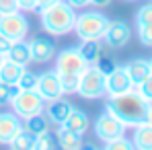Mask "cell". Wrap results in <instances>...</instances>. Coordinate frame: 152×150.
Returning <instances> with one entry per match:
<instances>
[{
	"instance_id": "cell-33",
	"label": "cell",
	"mask_w": 152,
	"mask_h": 150,
	"mask_svg": "<svg viewBox=\"0 0 152 150\" xmlns=\"http://www.w3.org/2000/svg\"><path fill=\"white\" fill-rule=\"evenodd\" d=\"M17 4H19V10H23V12L37 10V0H17Z\"/></svg>"
},
{
	"instance_id": "cell-29",
	"label": "cell",
	"mask_w": 152,
	"mask_h": 150,
	"mask_svg": "<svg viewBox=\"0 0 152 150\" xmlns=\"http://www.w3.org/2000/svg\"><path fill=\"white\" fill-rule=\"evenodd\" d=\"M105 150H134V142L126 138V136H119V138H115V140H109V142H105Z\"/></svg>"
},
{
	"instance_id": "cell-18",
	"label": "cell",
	"mask_w": 152,
	"mask_h": 150,
	"mask_svg": "<svg viewBox=\"0 0 152 150\" xmlns=\"http://www.w3.org/2000/svg\"><path fill=\"white\" fill-rule=\"evenodd\" d=\"M50 119L45 117V113H37V115H33V117H29V119H23V130L29 132L31 136H41V134H45V132H50Z\"/></svg>"
},
{
	"instance_id": "cell-26",
	"label": "cell",
	"mask_w": 152,
	"mask_h": 150,
	"mask_svg": "<svg viewBox=\"0 0 152 150\" xmlns=\"http://www.w3.org/2000/svg\"><path fill=\"white\" fill-rule=\"evenodd\" d=\"M53 148H58V138H56V134L45 132V134H41V136L35 138V150H53Z\"/></svg>"
},
{
	"instance_id": "cell-22",
	"label": "cell",
	"mask_w": 152,
	"mask_h": 150,
	"mask_svg": "<svg viewBox=\"0 0 152 150\" xmlns=\"http://www.w3.org/2000/svg\"><path fill=\"white\" fill-rule=\"evenodd\" d=\"M78 51L82 53V58L88 62V64H95L97 58L103 53V45L101 41H80V45H76Z\"/></svg>"
},
{
	"instance_id": "cell-27",
	"label": "cell",
	"mask_w": 152,
	"mask_h": 150,
	"mask_svg": "<svg viewBox=\"0 0 152 150\" xmlns=\"http://www.w3.org/2000/svg\"><path fill=\"white\" fill-rule=\"evenodd\" d=\"M91 66H95V68H97V70H99L101 74L107 76L109 72H113V70H115L117 62H115V60H113L111 56H107V53H101V56L97 58V62H95V64H91Z\"/></svg>"
},
{
	"instance_id": "cell-2",
	"label": "cell",
	"mask_w": 152,
	"mask_h": 150,
	"mask_svg": "<svg viewBox=\"0 0 152 150\" xmlns=\"http://www.w3.org/2000/svg\"><path fill=\"white\" fill-rule=\"evenodd\" d=\"M39 12V23L43 27L45 33H50L53 37H62L68 35L76 23V8H72L66 0H58L48 8L37 10Z\"/></svg>"
},
{
	"instance_id": "cell-37",
	"label": "cell",
	"mask_w": 152,
	"mask_h": 150,
	"mask_svg": "<svg viewBox=\"0 0 152 150\" xmlns=\"http://www.w3.org/2000/svg\"><path fill=\"white\" fill-rule=\"evenodd\" d=\"M111 2H113V0H91V6H95V8L103 10V8L111 6Z\"/></svg>"
},
{
	"instance_id": "cell-20",
	"label": "cell",
	"mask_w": 152,
	"mask_h": 150,
	"mask_svg": "<svg viewBox=\"0 0 152 150\" xmlns=\"http://www.w3.org/2000/svg\"><path fill=\"white\" fill-rule=\"evenodd\" d=\"M6 58L17 62V64H21V66H29L33 62L31 60V50H29V41H25V39L23 41H15L12 48L6 53Z\"/></svg>"
},
{
	"instance_id": "cell-41",
	"label": "cell",
	"mask_w": 152,
	"mask_h": 150,
	"mask_svg": "<svg viewBox=\"0 0 152 150\" xmlns=\"http://www.w3.org/2000/svg\"><path fill=\"white\" fill-rule=\"evenodd\" d=\"M127 2H138V0H127Z\"/></svg>"
},
{
	"instance_id": "cell-40",
	"label": "cell",
	"mask_w": 152,
	"mask_h": 150,
	"mask_svg": "<svg viewBox=\"0 0 152 150\" xmlns=\"http://www.w3.org/2000/svg\"><path fill=\"white\" fill-rule=\"evenodd\" d=\"M4 60H6V56H4V53L0 51V66H2V62H4Z\"/></svg>"
},
{
	"instance_id": "cell-13",
	"label": "cell",
	"mask_w": 152,
	"mask_h": 150,
	"mask_svg": "<svg viewBox=\"0 0 152 150\" xmlns=\"http://www.w3.org/2000/svg\"><path fill=\"white\" fill-rule=\"evenodd\" d=\"M29 50H31V60L37 64H48L56 58V43L48 37H33L29 41Z\"/></svg>"
},
{
	"instance_id": "cell-9",
	"label": "cell",
	"mask_w": 152,
	"mask_h": 150,
	"mask_svg": "<svg viewBox=\"0 0 152 150\" xmlns=\"http://www.w3.org/2000/svg\"><path fill=\"white\" fill-rule=\"evenodd\" d=\"M134 89H136V84L129 78L126 66H119L117 64L113 72H109V74L105 76V95L107 97H117V95L129 93Z\"/></svg>"
},
{
	"instance_id": "cell-3",
	"label": "cell",
	"mask_w": 152,
	"mask_h": 150,
	"mask_svg": "<svg viewBox=\"0 0 152 150\" xmlns=\"http://www.w3.org/2000/svg\"><path fill=\"white\" fill-rule=\"evenodd\" d=\"M109 19L103 15L101 10H86L82 8L80 15H76V23H74V31L76 37L80 41H103V35L107 31Z\"/></svg>"
},
{
	"instance_id": "cell-38",
	"label": "cell",
	"mask_w": 152,
	"mask_h": 150,
	"mask_svg": "<svg viewBox=\"0 0 152 150\" xmlns=\"http://www.w3.org/2000/svg\"><path fill=\"white\" fill-rule=\"evenodd\" d=\"M53 2H58V0H37V10H41V8H48L51 6Z\"/></svg>"
},
{
	"instance_id": "cell-42",
	"label": "cell",
	"mask_w": 152,
	"mask_h": 150,
	"mask_svg": "<svg viewBox=\"0 0 152 150\" xmlns=\"http://www.w3.org/2000/svg\"><path fill=\"white\" fill-rule=\"evenodd\" d=\"M150 68H152V58H150Z\"/></svg>"
},
{
	"instance_id": "cell-5",
	"label": "cell",
	"mask_w": 152,
	"mask_h": 150,
	"mask_svg": "<svg viewBox=\"0 0 152 150\" xmlns=\"http://www.w3.org/2000/svg\"><path fill=\"white\" fill-rule=\"evenodd\" d=\"M10 107H12V111L21 119H29V117H33L37 113H43L45 101H43V97L35 89H31V91H19V95L10 103Z\"/></svg>"
},
{
	"instance_id": "cell-6",
	"label": "cell",
	"mask_w": 152,
	"mask_h": 150,
	"mask_svg": "<svg viewBox=\"0 0 152 150\" xmlns=\"http://www.w3.org/2000/svg\"><path fill=\"white\" fill-rule=\"evenodd\" d=\"M76 95L82 99H101L105 97V74H101L95 66H88L78 80Z\"/></svg>"
},
{
	"instance_id": "cell-17",
	"label": "cell",
	"mask_w": 152,
	"mask_h": 150,
	"mask_svg": "<svg viewBox=\"0 0 152 150\" xmlns=\"http://www.w3.org/2000/svg\"><path fill=\"white\" fill-rule=\"evenodd\" d=\"M134 148L138 150H152V125L148 121L134 125Z\"/></svg>"
},
{
	"instance_id": "cell-15",
	"label": "cell",
	"mask_w": 152,
	"mask_h": 150,
	"mask_svg": "<svg viewBox=\"0 0 152 150\" xmlns=\"http://www.w3.org/2000/svg\"><path fill=\"white\" fill-rule=\"evenodd\" d=\"M88 115H86V111H82V109H78L74 107L72 111H70V115L66 117V121L62 125H58V127H64V130H68V132H74L78 136H84L86 134V130H88Z\"/></svg>"
},
{
	"instance_id": "cell-30",
	"label": "cell",
	"mask_w": 152,
	"mask_h": 150,
	"mask_svg": "<svg viewBox=\"0 0 152 150\" xmlns=\"http://www.w3.org/2000/svg\"><path fill=\"white\" fill-rule=\"evenodd\" d=\"M136 33H138V39L144 48H152V23L148 25H136Z\"/></svg>"
},
{
	"instance_id": "cell-4",
	"label": "cell",
	"mask_w": 152,
	"mask_h": 150,
	"mask_svg": "<svg viewBox=\"0 0 152 150\" xmlns=\"http://www.w3.org/2000/svg\"><path fill=\"white\" fill-rule=\"evenodd\" d=\"M29 19L23 15V10L2 12L0 15V35L8 37L10 41H23L29 35Z\"/></svg>"
},
{
	"instance_id": "cell-34",
	"label": "cell",
	"mask_w": 152,
	"mask_h": 150,
	"mask_svg": "<svg viewBox=\"0 0 152 150\" xmlns=\"http://www.w3.org/2000/svg\"><path fill=\"white\" fill-rule=\"evenodd\" d=\"M12 10H19L17 0H0V15L2 12H12Z\"/></svg>"
},
{
	"instance_id": "cell-25",
	"label": "cell",
	"mask_w": 152,
	"mask_h": 150,
	"mask_svg": "<svg viewBox=\"0 0 152 150\" xmlns=\"http://www.w3.org/2000/svg\"><path fill=\"white\" fill-rule=\"evenodd\" d=\"M19 84L17 82H0V107H6L10 105L15 97L19 95Z\"/></svg>"
},
{
	"instance_id": "cell-21",
	"label": "cell",
	"mask_w": 152,
	"mask_h": 150,
	"mask_svg": "<svg viewBox=\"0 0 152 150\" xmlns=\"http://www.w3.org/2000/svg\"><path fill=\"white\" fill-rule=\"evenodd\" d=\"M25 68L27 66H21V64H17V62L6 58L2 62V66H0V82H17Z\"/></svg>"
},
{
	"instance_id": "cell-8",
	"label": "cell",
	"mask_w": 152,
	"mask_h": 150,
	"mask_svg": "<svg viewBox=\"0 0 152 150\" xmlns=\"http://www.w3.org/2000/svg\"><path fill=\"white\" fill-rule=\"evenodd\" d=\"M91 64L82 58L78 48H64L60 53H56V70L58 72H70V74H82Z\"/></svg>"
},
{
	"instance_id": "cell-35",
	"label": "cell",
	"mask_w": 152,
	"mask_h": 150,
	"mask_svg": "<svg viewBox=\"0 0 152 150\" xmlns=\"http://www.w3.org/2000/svg\"><path fill=\"white\" fill-rule=\"evenodd\" d=\"M72 8H76V10H82V8H88L91 6V0H66Z\"/></svg>"
},
{
	"instance_id": "cell-23",
	"label": "cell",
	"mask_w": 152,
	"mask_h": 150,
	"mask_svg": "<svg viewBox=\"0 0 152 150\" xmlns=\"http://www.w3.org/2000/svg\"><path fill=\"white\" fill-rule=\"evenodd\" d=\"M8 148H12V150H35V136H31L29 132L21 130L12 138V142L8 144Z\"/></svg>"
},
{
	"instance_id": "cell-39",
	"label": "cell",
	"mask_w": 152,
	"mask_h": 150,
	"mask_svg": "<svg viewBox=\"0 0 152 150\" xmlns=\"http://www.w3.org/2000/svg\"><path fill=\"white\" fill-rule=\"evenodd\" d=\"M146 121L152 125V107H150V111H148V119H146Z\"/></svg>"
},
{
	"instance_id": "cell-16",
	"label": "cell",
	"mask_w": 152,
	"mask_h": 150,
	"mask_svg": "<svg viewBox=\"0 0 152 150\" xmlns=\"http://www.w3.org/2000/svg\"><path fill=\"white\" fill-rule=\"evenodd\" d=\"M127 70V74L129 78L134 80V84L138 86L144 78H148L152 74V68H150V60H146V58H134V60H129L127 64H124Z\"/></svg>"
},
{
	"instance_id": "cell-28",
	"label": "cell",
	"mask_w": 152,
	"mask_h": 150,
	"mask_svg": "<svg viewBox=\"0 0 152 150\" xmlns=\"http://www.w3.org/2000/svg\"><path fill=\"white\" fill-rule=\"evenodd\" d=\"M17 84H19L21 91H31V89H35V84H37V74L31 72L29 68H25L23 74H21V78L17 80Z\"/></svg>"
},
{
	"instance_id": "cell-11",
	"label": "cell",
	"mask_w": 152,
	"mask_h": 150,
	"mask_svg": "<svg viewBox=\"0 0 152 150\" xmlns=\"http://www.w3.org/2000/svg\"><path fill=\"white\" fill-rule=\"evenodd\" d=\"M35 91L43 97V101H45V103H50V101H53V99L64 97L56 68H53V70H45V72H41V74H37V84H35Z\"/></svg>"
},
{
	"instance_id": "cell-10",
	"label": "cell",
	"mask_w": 152,
	"mask_h": 150,
	"mask_svg": "<svg viewBox=\"0 0 152 150\" xmlns=\"http://www.w3.org/2000/svg\"><path fill=\"white\" fill-rule=\"evenodd\" d=\"M132 41V27L126 21H109L103 35V43L111 50H121Z\"/></svg>"
},
{
	"instance_id": "cell-7",
	"label": "cell",
	"mask_w": 152,
	"mask_h": 150,
	"mask_svg": "<svg viewBox=\"0 0 152 150\" xmlns=\"http://www.w3.org/2000/svg\"><path fill=\"white\" fill-rule=\"evenodd\" d=\"M93 130H95V136L105 144V142H109V140H115V138H119V136H126L127 127L121 124L115 115H111L109 111H103L101 115L95 119Z\"/></svg>"
},
{
	"instance_id": "cell-43",
	"label": "cell",
	"mask_w": 152,
	"mask_h": 150,
	"mask_svg": "<svg viewBox=\"0 0 152 150\" xmlns=\"http://www.w3.org/2000/svg\"><path fill=\"white\" fill-rule=\"evenodd\" d=\"M150 2H152V0H150Z\"/></svg>"
},
{
	"instance_id": "cell-14",
	"label": "cell",
	"mask_w": 152,
	"mask_h": 150,
	"mask_svg": "<svg viewBox=\"0 0 152 150\" xmlns=\"http://www.w3.org/2000/svg\"><path fill=\"white\" fill-rule=\"evenodd\" d=\"M72 109H74L72 103H68V101H64L60 97V99H53V101H50V103H45L43 113H45V117L50 119L51 125H62L66 121V117L70 115Z\"/></svg>"
},
{
	"instance_id": "cell-1",
	"label": "cell",
	"mask_w": 152,
	"mask_h": 150,
	"mask_svg": "<svg viewBox=\"0 0 152 150\" xmlns=\"http://www.w3.org/2000/svg\"><path fill=\"white\" fill-rule=\"evenodd\" d=\"M150 107L152 103H148L136 89L124 95H117V97H109V101L105 103V111L115 115L126 127H134L146 121Z\"/></svg>"
},
{
	"instance_id": "cell-31",
	"label": "cell",
	"mask_w": 152,
	"mask_h": 150,
	"mask_svg": "<svg viewBox=\"0 0 152 150\" xmlns=\"http://www.w3.org/2000/svg\"><path fill=\"white\" fill-rule=\"evenodd\" d=\"M152 23V2L142 4L136 12V25H148Z\"/></svg>"
},
{
	"instance_id": "cell-12",
	"label": "cell",
	"mask_w": 152,
	"mask_h": 150,
	"mask_svg": "<svg viewBox=\"0 0 152 150\" xmlns=\"http://www.w3.org/2000/svg\"><path fill=\"white\" fill-rule=\"evenodd\" d=\"M21 130H23V119L15 111H2L0 113V144L2 146H8Z\"/></svg>"
},
{
	"instance_id": "cell-19",
	"label": "cell",
	"mask_w": 152,
	"mask_h": 150,
	"mask_svg": "<svg viewBox=\"0 0 152 150\" xmlns=\"http://www.w3.org/2000/svg\"><path fill=\"white\" fill-rule=\"evenodd\" d=\"M56 138H58V148L64 150H80L84 144H82V136H78L74 132H68L64 127H58L56 132Z\"/></svg>"
},
{
	"instance_id": "cell-36",
	"label": "cell",
	"mask_w": 152,
	"mask_h": 150,
	"mask_svg": "<svg viewBox=\"0 0 152 150\" xmlns=\"http://www.w3.org/2000/svg\"><path fill=\"white\" fill-rule=\"evenodd\" d=\"M12 43H15V41H10V39H8V37H4V35H0V51H2L4 56H6L8 50L12 48Z\"/></svg>"
},
{
	"instance_id": "cell-24",
	"label": "cell",
	"mask_w": 152,
	"mask_h": 150,
	"mask_svg": "<svg viewBox=\"0 0 152 150\" xmlns=\"http://www.w3.org/2000/svg\"><path fill=\"white\" fill-rule=\"evenodd\" d=\"M58 72V70H56ZM60 78V86H62V93L64 95H76V89H78V74H70V72H58Z\"/></svg>"
},
{
	"instance_id": "cell-32",
	"label": "cell",
	"mask_w": 152,
	"mask_h": 150,
	"mask_svg": "<svg viewBox=\"0 0 152 150\" xmlns=\"http://www.w3.org/2000/svg\"><path fill=\"white\" fill-rule=\"evenodd\" d=\"M136 91H138L144 99L148 101V103H152V74L148 76V78H144V80L136 86Z\"/></svg>"
}]
</instances>
